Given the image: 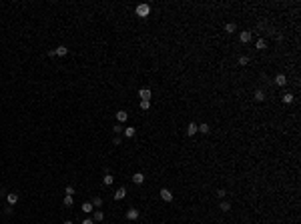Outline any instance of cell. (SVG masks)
Here are the masks:
<instances>
[{
    "instance_id": "cell-1",
    "label": "cell",
    "mask_w": 301,
    "mask_h": 224,
    "mask_svg": "<svg viewBox=\"0 0 301 224\" xmlns=\"http://www.w3.org/2000/svg\"><path fill=\"white\" fill-rule=\"evenodd\" d=\"M134 12H137V16H139V18H147L149 14H151V6L149 4H137V8H134Z\"/></svg>"
},
{
    "instance_id": "cell-2",
    "label": "cell",
    "mask_w": 301,
    "mask_h": 224,
    "mask_svg": "<svg viewBox=\"0 0 301 224\" xmlns=\"http://www.w3.org/2000/svg\"><path fill=\"white\" fill-rule=\"evenodd\" d=\"M251 38H253V32H251V30H243V32L239 34V40L243 44H249V42H251Z\"/></svg>"
},
{
    "instance_id": "cell-3",
    "label": "cell",
    "mask_w": 301,
    "mask_h": 224,
    "mask_svg": "<svg viewBox=\"0 0 301 224\" xmlns=\"http://www.w3.org/2000/svg\"><path fill=\"white\" fill-rule=\"evenodd\" d=\"M161 198L165 202H171L173 200V192L169 190V188H161Z\"/></svg>"
},
{
    "instance_id": "cell-4",
    "label": "cell",
    "mask_w": 301,
    "mask_h": 224,
    "mask_svg": "<svg viewBox=\"0 0 301 224\" xmlns=\"http://www.w3.org/2000/svg\"><path fill=\"white\" fill-rule=\"evenodd\" d=\"M197 132H199V124L189 122V126H187V134H189V136H195Z\"/></svg>"
},
{
    "instance_id": "cell-5",
    "label": "cell",
    "mask_w": 301,
    "mask_h": 224,
    "mask_svg": "<svg viewBox=\"0 0 301 224\" xmlns=\"http://www.w3.org/2000/svg\"><path fill=\"white\" fill-rule=\"evenodd\" d=\"M139 96H141V100H151L153 92L149 90V88H141V90H139Z\"/></svg>"
},
{
    "instance_id": "cell-6",
    "label": "cell",
    "mask_w": 301,
    "mask_h": 224,
    "mask_svg": "<svg viewBox=\"0 0 301 224\" xmlns=\"http://www.w3.org/2000/svg\"><path fill=\"white\" fill-rule=\"evenodd\" d=\"M6 200H8L10 206H14L16 202H18V194H16V192H8V194H6Z\"/></svg>"
},
{
    "instance_id": "cell-7",
    "label": "cell",
    "mask_w": 301,
    "mask_h": 224,
    "mask_svg": "<svg viewBox=\"0 0 301 224\" xmlns=\"http://www.w3.org/2000/svg\"><path fill=\"white\" fill-rule=\"evenodd\" d=\"M273 82H275L277 86H285L287 84V76H285V74H277V76L273 78Z\"/></svg>"
},
{
    "instance_id": "cell-8",
    "label": "cell",
    "mask_w": 301,
    "mask_h": 224,
    "mask_svg": "<svg viewBox=\"0 0 301 224\" xmlns=\"http://www.w3.org/2000/svg\"><path fill=\"white\" fill-rule=\"evenodd\" d=\"M139 210H137V208H129V210H127V218H129V220H137V218H139Z\"/></svg>"
},
{
    "instance_id": "cell-9",
    "label": "cell",
    "mask_w": 301,
    "mask_h": 224,
    "mask_svg": "<svg viewBox=\"0 0 301 224\" xmlns=\"http://www.w3.org/2000/svg\"><path fill=\"white\" fill-rule=\"evenodd\" d=\"M116 120H119V122H127V120H129V112H127V110H119V112H116Z\"/></svg>"
},
{
    "instance_id": "cell-10",
    "label": "cell",
    "mask_w": 301,
    "mask_h": 224,
    "mask_svg": "<svg viewBox=\"0 0 301 224\" xmlns=\"http://www.w3.org/2000/svg\"><path fill=\"white\" fill-rule=\"evenodd\" d=\"M133 182H134V184H143V182H145V174H143V172H134V174H133Z\"/></svg>"
},
{
    "instance_id": "cell-11",
    "label": "cell",
    "mask_w": 301,
    "mask_h": 224,
    "mask_svg": "<svg viewBox=\"0 0 301 224\" xmlns=\"http://www.w3.org/2000/svg\"><path fill=\"white\" fill-rule=\"evenodd\" d=\"M235 30H237V24H235V22H227V24H225V32H227V34H233Z\"/></svg>"
},
{
    "instance_id": "cell-12",
    "label": "cell",
    "mask_w": 301,
    "mask_h": 224,
    "mask_svg": "<svg viewBox=\"0 0 301 224\" xmlns=\"http://www.w3.org/2000/svg\"><path fill=\"white\" fill-rule=\"evenodd\" d=\"M92 220H95V222H100V220H105V214H102V210L96 208V210H95V214H92Z\"/></svg>"
},
{
    "instance_id": "cell-13",
    "label": "cell",
    "mask_w": 301,
    "mask_h": 224,
    "mask_svg": "<svg viewBox=\"0 0 301 224\" xmlns=\"http://www.w3.org/2000/svg\"><path fill=\"white\" fill-rule=\"evenodd\" d=\"M124 196H127V188H119V190L115 192V200H123Z\"/></svg>"
},
{
    "instance_id": "cell-14",
    "label": "cell",
    "mask_w": 301,
    "mask_h": 224,
    "mask_svg": "<svg viewBox=\"0 0 301 224\" xmlns=\"http://www.w3.org/2000/svg\"><path fill=\"white\" fill-rule=\"evenodd\" d=\"M123 132H124V136H127V138H133L134 134H137V130H134L133 126H127V128H124Z\"/></svg>"
},
{
    "instance_id": "cell-15",
    "label": "cell",
    "mask_w": 301,
    "mask_h": 224,
    "mask_svg": "<svg viewBox=\"0 0 301 224\" xmlns=\"http://www.w3.org/2000/svg\"><path fill=\"white\" fill-rule=\"evenodd\" d=\"M81 208H82V212H84V214H91L92 210H95V206H92L91 202H84V204H82Z\"/></svg>"
},
{
    "instance_id": "cell-16",
    "label": "cell",
    "mask_w": 301,
    "mask_h": 224,
    "mask_svg": "<svg viewBox=\"0 0 301 224\" xmlns=\"http://www.w3.org/2000/svg\"><path fill=\"white\" fill-rule=\"evenodd\" d=\"M255 48H257V50H265V48H267V42H265V38H259L257 42H255Z\"/></svg>"
},
{
    "instance_id": "cell-17",
    "label": "cell",
    "mask_w": 301,
    "mask_h": 224,
    "mask_svg": "<svg viewBox=\"0 0 301 224\" xmlns=\"http://www.w3.org/2000/svg\"><path fill=\"white\" fill-rule=\"evenodd\" d=\"M54 52H56V56H66V54H68V48L66 46H58Z\"/></svg>"
},
{
    "instance_id": "cell-18",
    "label": "cell",
    "mask_w": 301,
    "mask_h": 224,
    "mask_svg": "<svg viewBox=\"0 0 301 224\" xmlns=\"http://www.w3.org/2000/svg\"><path fill=\"white\" fill-rule=\"evenodd\" d=\"M255 100H257V102H263V100H265V92H263L261 88H259V90H255Z\"/></svg>"
},
{
    "instance_id": "cell-19",
    "label": "cell",
    "mask_w": 301,
    "mask_h": 224,
    "mask_svg": "<svg viewBox=\"0 0 301 224\" xmlns=\"http://www.w3.org/2000/svg\"><path fill=\"white\" fill-rule=\"evenodd\" d=\"M113 180H115V176H113V174H109V172H106V174H105V178H102L105 186H110V184H113Z\"/></svg>"
},
{
    "instance_id": "cell-20",
    "label": "cell",
    "mask_w": 301,
    "mask_h": 224,
    "mask_svg": "<svg viewBox=\"0 0 301 224\" xmlns=\"http://www.w3.org/2000/svg\"><path fill=\"white\" fill-rule=\"evenodd\" d=\"M91 204L95 206V208H100V206H102V198H100V196H95V198L91 200Z\"/></svg>"
},
{
    "instance_id": "cell-21",
    "label": "cell",
    "mask_w": 301,
    "mask_h": 224,
    "mask_svg": "<svg viewBox=\"0 0 301 224\" xmlns=\"http://www.w3.org/2000/svg\"><path fill=\"white\" fill-rule=\"evenodd\" d=\"M219 208H221V210H223V212H229V210H231V204H229V202H227V200H221V204H219Z\"/></svg>"
},
{
    "instance_id": "cell-22",
    "label": "cell",
    "mask_w": 301,
    "mask_h": 224,
    "mask_svg": "<svg viewBox=\"0 0 301 224\" xmlns=\"http://www.w3.org/2000/svg\"><path fill=\"white\" fill-rule=\"evenodd\" d=\"M283 102H285V104H291L293 102V94L291 92H285V94H283Z\"/></svg>"
},
{
    "instance_id": "cell-23",
    "label": "cell",
    "mask_w": 301,
    "mask_h": 224,
    "mask_svg": "<svg viewBox=\"0 0 301 224\" xmlns=\"http://www.w3.org/2000/svg\"><path fill=\"white\" fill-rule=\"evenodd\" d=\"M209 124H205V122H203V124H199V132H203V134H209Z\"/></svg>"
},
{
    "instance_id": "cell-24",
    "label": "cell",
    "mask_w": 301,
    "mask_h": 224,
    "mask_svg": "<svg viewBox=\"0 0 301 224\" xmlns=\"http://www.w3.org/2000/svg\"><path fill=\"white\" fill-rule=\"evenodd\" d=\"M62 204H64V206H72V204H74L72 196H66V194H64V200H62Z\"/></svg>"
},
{
    "instance_id": "cell-25",
    "label": "cell",
    "mask_w": 301,
    "mask_h": 224,
    "mask_svg": "<svg viewBox=\"0 0 301 224\" xmlns=\"http://www.w3.org/2000/svg\"><path fill=\"white\" fill-rule=\"evenodd\" d=\"M64 194H66V196H72V194H74V186H70V184H68L66 188H64Z\"/></svg>"
},
{
    "instance_id": "cell-26",
    "label": "cell",
    "mask_w": 301,
    "mask_h": 224,
    "mask_svg": "<svg viewBox=\"0 0 301 224\" xmlns=\"http://www.w3.org/2000/svg\"><path fill=\"white\" fill-rule=\"evenodd\" d=\"M239 64L241 66H247L249 64V56H239Z\"/></svg>"
},
{
    "instance_id": "cell-27",
    "label": "cell",
    "mask_w": 301,
    "mask_h": 224,
    "mask_svg": "<svg viewBox=\"0 0 301 224\" xmlns=\"http://www.w3.org/2000/svg\"><path fill=\"white\" fill-rule=\"evenodd\" d=\"M151 108V102L149 100H141V110H149Z\"/></svg>"
},
{
    "instance_id": "cell-28",
    "label": "cell",
    "mask_w": 301,
    "mask_h": 224,
    "mask_svg": "<svg viewBox=\"0 0 301 224\" xmlns=\"http://www.w3.org/2000/svg\"><path fill=\"white\" fill-rule=\"evenodd\" d=\"M123 130H124V126H123V124H116V126H113V132H115V134L123 132Z\"/></svg>"
},
{
    "instance_id": "cell-29",
    "label": "cell",
    "mask_w": 301,
    "mask_h": 224,
    "mask_svg": "<svg viewBox=\"0 0 301 224\" xmlns=\"http://www.w3.org/2000/svg\"><path fill=\"white\" fill-rule=\"evenodd\" d=\"M225 194H227V192H225V190H223V188H219V190H217V196H219L221 200H223V198H225Z\"/></svg>"
},
{
    "instance_id": "cell-30",
    "label": "cell",
    "mask_w": 301,
    "mask_h": 224,
    "mask_svg": "<svg viewBox=\"0 0 301 224\" xmlns=\"http://www.w3.org/2000/svg\"><path fill=\"white\" fill-rule=\"evenodd\" d=\"M120 142H123V140H120V138H119V136H115V138H113V144H115V146H119V144H120Z\"/></svg>"
},
{
    "instance_id": "cell-31",
    "label": "cell",
    "mask_w": 301,
    "mask_h": 224,
    "mask_svg": "<svg viewBox=\"0 0 301 224\" xmlns=\"http://www.w3.org/2000/svg\"><path fill=\"white\" fill-rule=\"evenodd\" d=\"M81 224H95V220H92V218H84Z\"/></svg>"
},
{
    "instance_id": "cell-32",
    "label": "cell",
    "mask_w": 301,
    "mask_h": 224,
    "mask_svg": "<svg viewBox=\"0 0 301 224\" xmlns=\"http://www.w3.org/2000/svg\"><path fill=\"white\" fill-rule=\"evenodd\" d=\"M64 224H72V222H70V220H66V222H64Z\"/></svg>"
}]
</instances>
